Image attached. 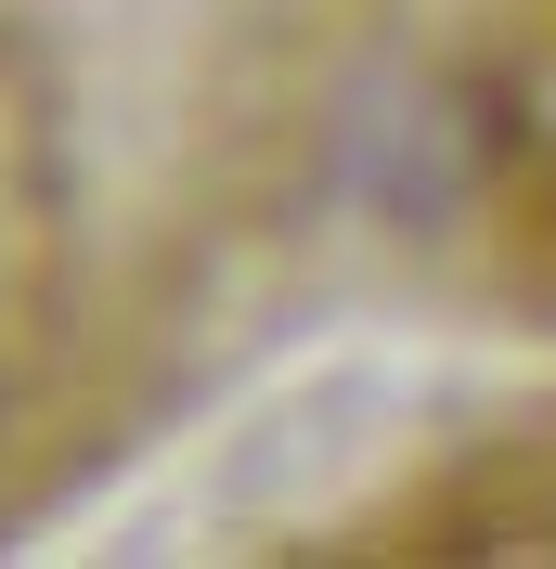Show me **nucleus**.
Wrapping results in <instances>:
<instances>
[{"label": "nucleus", "mask_w": 556, "mask_h": 569, "mask_svg": "<svg viewBox=\"0 0 556 569\" xmlns=\"http://www.w3.org/2000/svg\"><path fill=\"white\" fill-rule=\"evenodd\" d=\"M363 142H466V130H440V104H388V117H376V130H363ZM363 181H376L388 208H427V181H440V194H453V181H466V156H440V169H427V181H401V169H388V156H363Z\"/></svg>", "instance_id": "obj_1"}]
</instances>
